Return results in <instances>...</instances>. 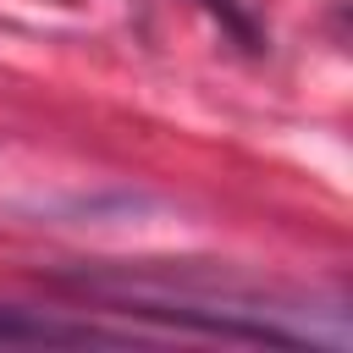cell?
<instances>
[{
    "label": "cell",
    "mask_w": 353,
    "mask_h": 353,
    "mask_svg": "<svg viewBox=\"0 0 353 353\" xmlns=\"http://www.w3.org/2000/svg\"><path fill=\"white\" fill-rule=\"evenodd\" d=\"M0 342H132L127 331H105L94 320H61L44 309H22V303H0Z\"/></svg>",
    "instance_id": "1"
},
{
    "label": "cell",
    "mask_w": 353,
    "mask_h": 353,
    "mask_svg": "<svg viewBox=\"0 0 353 353\" xmlns=\"http://www.w3.org/2000/svg\"><path fill=\"white\" fill-rule=\"evenodd\" d=\"M199 11L204 17H215L221 22V33L232 39V44H243V50H265V22L254 17V6L248 0H199Z\"/></svg>",
    "instance_id": "2"
}]
</instances>
